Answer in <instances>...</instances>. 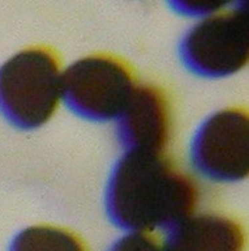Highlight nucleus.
<instances>
[{
    "instance_id": "obj_1",
    "label": "nucleus",
    "mask_w": 249,
    "mask_h": 251,
    "mask_svg": "<svg viewBox=\"0 0 249 251\" xmlns=\"http://www.w3.org/2000/svg\"><path fill=\"white\" fill-rule=\"evenodd\" d=\"M199 187L164 153L124 152L107 178L110 221L131 233L168 230L195 213Z\"/></svg>"
},
{
    "instance_id": "obj_2",
    "label": "nucleus",
    "mask_w": 249,
    "mask_h": 251,
    "mask_svg": "<svg viewBox=\"0 0 249 251\" xmlns=\"http://www.w3.org/2000/svg\"><path fill=\"white\" fill-rule=\"evenodd\" d=\"M62 66L48 46L16 52L0 66V114L23 131L50 121L62 101Z\"/></svg>"
},
{
    "instance_id": "obj_3",
    "label": "nucleus",
    "mask_w": 249,
    "mask_h": 251,
    "mask_svg": "<svg viewBox=\"0 0 249 251\" xmlns=\"http://www.w3.org/2000/svg\"><path fill=\"white\" fill-rule=\"evenodd\" d=\"M136 85L124 59L107 52L90 54L62 72V101L86 121H115Z\"/></svg>"
},
{
    "instance_id": "obj_4",
    "label": "nucleus",
    "mask_w": 249,
    "mask_h": 251,
    "mask_svg": "<svg viewBox=\"0 0 249 251\" xmlns=\"http://www.w3.org/2000/svg\"><path fill=\"white\" fill-rule=\"evenodd\" d=\"M248 12L228 8L200 19L179 42V58L191 74L222 78L248 63Z\"/></svg>"
},
{
    "instance_id": "obj_5",
    "label": "nucleus",
    "mask_w": 249,
    "mask_h": 251,
    "mask_svg": "<svg viewBox=\"0 0 249 251\" xmlns=\"http://www.w3.org/2000/svg\"><path fill=\"white\" fill-rule=\"evenodd\" d=\"M196 172L214 182H238L249 173V117L244 107L211 114L196 129L189 145Z\"/></svg>"
},
{
    "instance_id": "obj_6",
    "label": "nucleus",
    "mask_w": 249,
    "mask_h": 251,
    "mask_svg": "<svg viewBox=\"0 0 249 251\" xmlns=\"http://www.w3.org/2000/svg\"><path fill=\"white\" fill-rule=\"evenodd\" d=\"M115 121L125 152H164L171 135V107L159 86L137 84Z\"/></svg>"
},
{
    "instance_id": "obj_7",
    "label": "nucleus",
    "mask_w": 249,
    "mask_h": 251,
    "mask_svg": "<svg viewBox=\"0 0 249 251\" xmlns=\"http://www.w3.org/2000/svg\"><path fill=\"white\" fill-rule=\"evenodd\" d=\"M166 231V251H244L246 246L242 225L218 213H192Z\"/></svg>"
},
{
    "instance_id": "obj_8",
    "label": "nucleus",
    "mask_w": 249,
    "mask_h": 251,
    "mask_svg": "<svg viewBox=\"0 0 249 251\" xmlns=\"http://www.w3.org/2000/svg\"><path fill=\"white\" fill-rule=\"evenodd\" d=\"M9 251H86L72 231L52 225H34L16 234Z\"/></svg>"
},
{
    "instance_id": "obj_9",
    "label": "nucleus",
    "mask_w": 249,
    "mask_h": 251,
    "mask_svg": "<svg viewBox=\"0 0 249 251\" xmlns=\"http://www.w3.org/2000/svg\"><path fill=\"white\" fill-rule=\"evenodd\" d=\"M235 0H166L172 12L184 17L204 19L228 9Z\"/></svg>"
},
{
    "instance_id": "obj_10",
    "label": "nucleus",
    "mask_w": 249,
    "mask_h": 251,
    "mask_svg": "<svg viewBox=\"0 0 249 251\" xmlns=\"http://www.w3.org/2000/svg\"><path fill=\"white\" fill-rule=\"evenodd\" d=\"M109 251H166V249L149 233H129L117 239Z\"/></svg>"
}]
</instances>
